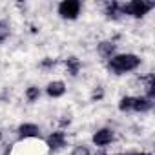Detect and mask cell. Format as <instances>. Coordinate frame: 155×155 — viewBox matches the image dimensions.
<instances>
[{"label":"cell","mask_w":155,"mask_h":155,"mask_svg":"<svg viewBox=\"0 0 155 155\" xmlns=\"http://www.w3.org/2000/svg\"><path fill=\"white\" fill-rule=\"evenodd\" d=\"M64 91H66V88H64V82H60V81L51 82V84L48 86V95H49V97H60Z\"/></svg>","instance_id":"7"},{"label":"cell","mask_w":155,"mask_h":155,"mask_svg":"<svg viewBox=\"0 0 155 155\" xmlns=\"http://www.w3.org/2000/svg\"><path fill=\"white\" fill-rule=\"evenodd\" d=\"M0 137H2V135H0Z\"/></svg>","instance_id":"20"},{"label":"cell","mask_w":155,"mask_h":155,"mask_svg":"<svg viewBox=\"0 0 155 155\" xmlns=\"http://www.w3.org/2000/svg\"><path fill=\"white\" fill-rule=\"evenodd\" d=\"M133 101H135V99H131V97H124V99L120 101V104H119V108H120L122 111H128V110H133Z\"/></svg>","instance_id":"11"},{"label":"cell","mask_w":155,"mask_h":155,"mask_svg":"<svg viewBox=\"0 0 155 155\" xmlns=\"http://www.w3.org/2000/svg\"><path fill=\"white\" fill-rule=\"evenodd\" d=\"M133 155H150V153H133Z\"/></svg>","instance_id":"19"},{"label":"cell","mask_w":155,"mask_h":155,"mask_svg":"<svg viewBox=\"0 0 155 155\" xmlns=\"http://www.w3.org/2000/svg\"><path fill=\"white\" fill-rule=\"evenodd\" d=\"M119 9H120V6H119L117 2H111V6L108 8V17H113V18H115V17H117V11H119Z\"/></svg>","instance_id":"14"},{"label":"cell","mask_w":155,"mask_h":155,"mask_svg":"<svg viewBox=\"0 0 155 155\" xmlns=\"http://www.w3.org/2000/svg\"><path fill=\"white\" fill-rule=\"evenodd\" d=\"M101 97H102V91H101V90H99V91H95V93H93V99H101Z\"/></svg>","instance_id":"17"},{"label":"cell","mask_w":155,"mask_h":155,"mask_svg":"<svg viewBox=\"0 0 155 155\" xmlns=\"http://www.w3.org/2000/svg\"><path fill=\"white\" fill-rule=\"evenodd\" d=\"M66 66L69 68V73L71 75H77V73H79V68H81V64H79V60H77V58H68L66 60Z\"/></svg>","instance_id":"10"},{"label":"cell","mask_w":155,"mask_h":155,"mask_svg":"<svg viewBox=\"0 0 155 155\" xmlns=\"http://www.w3.org/2000/svg\"><path fill=\"white\" fill-rule=\"evenodd\" d=\"M151 6H153V4H146V2H142V0H133V2L122 6L120 11H124V13H128V15H133V17H144V15L151 9Z\"/></svg>","instance_id":"2"},{"label":"cell","mask_w":155,"mask_h":155,"mask_svg":"<svg viewBox=\"0 0 155 155\" xmlns=\"http://www.w3.org/2000/svg\"><path fill=\"white\" fill-rule=\"evenodd\" d=\"M113 49H115V46H113L111 42H102V44H99V53H101L102 57H111Z\"/></svg>","instance_id":"9"},{"label":"cell","mask_w":155,"mask_h":155,"mask_svg":"<svg viewBox=\"0 0 155 155\" xmlns=\"http://www.w3.org/2000/svg\"><path fill=\"white\" fill-rule=\"evenodd\" d=\"M26 95H28V101H29V102H33V101H37V99H38L40 91H38V88H29Z\"/></svg>","instance_id":"13"},{"label":"cell","mask_w":155,"mask_h":155,"mask_svg":"<svg viewBox=\"0 0 155 155\" xmlns=\"http://www.w3.org/2000/svg\"><path fill=\"white\" fill-rule=\"evenodd\" d=\"M64 144H66V137H64L62 131H57V133L49 135V139H48V146H49L51 150H58V148H62Z\"/></svg>","instance_id":"6"},{"label":"cell","mask_w":155,"mask_h":155,"mask_svg":"<svg viewBox=\"0 0 155 155\" xmlns=\"http://www.w3.org/2000/svg\"><path fill=\"white\" fill-rule=\"evenodd\" d=\"M53 64H55V60H44V62H42L44 68H49V66H53Z\"/></svg>","instance_id":"16"},{"label":"cell","mask_w":155,"mask_h":155,"mask_svg":"<svg viewBox=\"0 0 155 155\" xmlns=\"http://www.w3.org/2000/svg\"><path fill=\"white\" fill-rule=\"evenodd\" d=\"M60 124H62V126H66V124H69V119H62V120H60Z\"/></svg>","instance_id":"18"},{"label":"cell","mask_w":155,"mask_h":155,"mask_svg":"<svg viewBox=\"0 0 155 155\" xmlns=\"http://www.w3.org/2000/svg\"><path fill=\"white\" fill-rule=\"evenodd\" d=\"M71 155H90V150H88L86 146H77Z\"/></svg>","instance_id":"15"},{"label":"cell","mask_w":155,"mask_h":155,"mask_svg":"<svg viewBox=\"0 0 155 155\" xmlns=\"http://www.w3.org/2000/svg\"><path fill=\"white\" fill-rule=\"evenodd\" d=\"M81 11V4L77 2V0H66L58 6V13L64 17V18H77Z\"/></svg>","instance_id":"3"},{"label":"cell","mask_w":155,"mask_h":155,"mask_svg":"<svg viewBox=\"0 0 155 155\" xmlns=\"http://www.w3.org/2000/svg\"><path fill=\"white\" fill-rule=\"evenodd\" d=\"M18 135L22 139H26V137H40V130L35 124H22L18 128Z\"/></svg>","instance_id":"4"},{"label":"cell","mask_w":155,"mask_h":155,"mask_svg":"<svg viewBox=\"0 0 155 155\" xmlns=\"http://www.w3.org/2000/svg\"><path fill=\"white\" fill-rule=\"evenodd\" d=\"M151 106H153L151 99H135L133 101V110H137V111H148V110H151Z\"/></svg>","instance_id":"8"},{"label":"cell","mask_w":155,"mask_h":155,"mask_svg":"<svg viewBox=\"0 0 155 155\" xmlns=\"http://www.w3.org/2000/svg\"><path fill=\"white\" fill-rule=\"evenodd\" d=\"M111 140H113V133L110 130H101V131H97L93 135V142L99 144V146H104V144H108Z\"/></svg>","instance_id":"5"},{"label":"cell","mask_w":155,"mask_h":155,"mask_svg":"<svg viewBox=\"0 0 155 155\" xmlns=\"http://www.w3.org/2000/svg\"><path fill=\"white\" fill-rule=\"evenodd\" d=\"M9 37V26L6 22H0V42Z\"/></svg>","instance_id":"12"},{"label":"cell","mask_w":155,"mask_h":155,"mask_svg":"<svg viewBox=\"0 0 155 155\" xmlns=\"http://www.w3.org/2000/svg\"><path fill=\"white\" fill-rule=\"evenodd\" d=\"M140 64V58L135 57V55H117L110 60V68L117 73H126V71H131L135 69L137 66Z\"/></svg>","instance_id":"1"}]
</instances>
